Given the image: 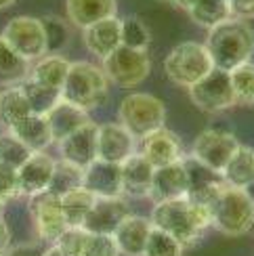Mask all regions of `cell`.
Returning <instances> with one entry per match:
<instances>
[{
  "instance_id": "cell-31",
  "label": "cell",
  "mask_w": 254,
  "mask_h": 256,
  "mask_svg": "<svg viewBox=\"0 0 254 256\" xmlns=\"http://www.w3.org/2000/svg\"><path fill=\"white\" fill-rule=\"evenodd\" d=\"M187 15L192 17L194 24H198L200 28H208V30H212L231 19L227 0H200Z\"/></svg>"
},
{
  "instance_id": "cell-29",
  "label": "cell",
  "mask_w": 254,
  "mask_h": 256,
  "mask_svg": "<svg viewBox=\"0 0 254 256\" xmlns=\"http://www.w3.org/2000/svg\"><path fill=\"white\" fill-rule=\"evenodd\" d=\"M28 116H32V110L21 86H10L0 90V122L6 128L15 126Z\"/></svg>"
},
{
  "instance_id": "cell-11",
  "label": "cell",
  "mask_w": 254,
  "mask_h": 256,
  "mask_svg": "<svg viewBox=\"0 0 254 256\" xmlns=\"http://www.w3.org/2000/svg\"><path fill=\"white\" fill-rule=\"evenodd\" d=\"M30 214L36 225V233L48 246H55L57 240L66 233L68 222L61 210V198L52 196L50 191L30 198Z\"/></svg>"
},
{
  "instance_id": "cell-48",
  "label": "cell",
  "mask_w": 254,
  "mask_h": 256,
  "mask_svg": "<svg viewBox=\"0 0 254 256\" xmlns=\"http://www.w3.org/2000/svg\"><path fill=\"white\" fill-rule=\"evenodd\" d=\"M252 105H254V103H252Z\"/></svg>"
},
{
  "instance_id": "cell-17",
  "label": "cell",
  "mask_w": 254,
  "mask_h": 256,
  "mask_svg": "<svg viewBox=\"0 0 254 256\" xmlns=\"http://www.w3.org/2000/svg\"><path fill=\"white\" fill-rule=\"evenodd\" d=\"M128 214H130V210L124 198H108V200L97 198L82 227L94 233V236H112L116 227Z\"/></svg>"
},
{
  "instance_id": "cell-22",
  "label": "cell",
  "mask_w": 254,
  "mask_h": 256,
  "mask_svg": "<svg viewBox=\"0 0 254 256\" xmlns=\"http://www.w3.org/2000/svg\"><path fill=\"white\" fill-rule=\"evenodd\" d=\"M154 166L136 152L130 156L124 164H120L122 172V194L130 198H150L152 178H154Z\"/></svg>"
},
{
  "instance_id": "cell-24",
  "label": "cell",
  "mask_w": 254,
  "mask_h": 256,
  "mask_svg": "<svg viewBox=\"0 0 254 256\" xmlns=\"http://www.w3.org/2000/svg\"><path fill=\"white\" fill-rule=\"evenodd\" d=\"M8 132L13 134L17 141L24 143L32 154H40L44 152L48 145H52V136H50V128L44 116H28L15 126L8 128Z\"/></svg>"
},
{
  "instance_id": "cell-15",
  "label": "cell",
  "mask_w": 254,
  "mask_h": 256,
  "mask_svg": "<svg viewBox=\"0 0 254 256\" xmlns=\"http://www.w3.org/2000/svg\"><path fill=\"white\" fill-rule=\"evenodd\" d=\"M97 128L99 124L88 122L86 126H82L80 130L70 134L68 138H63L59 145V154L61 160L78 166V168H86L97 160Z\"/></svg>"
},
{
  "instance_id": "cell-9",
  "label": "cell",
  "mask_w": 254,
  "mask_h": 256,
  "mask_svg": "<svg viewBox=\"0 0 254 256\" xmlns=\"http://www.w3.org/2000/svg\"><path fill=\"white\" fill-rule=\"evenodd\" d=\"M240 145L242 143L231 130H225V128H206V130H202L194 138L192 154L189 156L220 174Z\"/></svg>"
},
{
  "instance_id": "cell-8",
  "label": "cell",
  "mask_w": 254,
  "mask_h": 256,
  "mask_svg": "<svg viewBox=\"0 0 254 256\" xmlns=\"http://www.w3.org/2000/svg\"><path fill=\"white\" fill-rule=\"evenodd\" d=\"M101 70L108 82L120 88H132L147 80L152 72V59L147 55V50L118 46L110 57L103 59Z\"/></svg>"
},
{
  "instance_id": "cell-7",
  "label": "cell",
  "mask_w": 254,
  "mask_h": 256,
  "mask_svg": "<svg viewBox=\"0 0 254 256\" xmlns=\"http://www.w3.org/2000/svg\"><path fill=\"white\" fill-rule=\"evenodd\" d=\"M0 36L6 42V46L17 57L28 61L30 66L36 63L38 59H42L44 55H48L44 26H42V19L38 17L21 15V17L8 19Z\"/></svg>"
},
{
  "instance_id": "cell-44",
  "label": "cell",
  "mask_w": 254,
  "mask_h": 256,
  "mask_svg": "<svg viewBox=\"0 0 254 256\" xmlns=\"http://www.w3.org/2000/svg\"><path fill=\"white\" fill-rule=\"evenodd\" d=\"M168 2H170L174 8H181V10H185V13H189L200 0H168Z\"/></svg>"
},
{
  "instance_id": "cell-5",
  "label": "cell",
  "mask_w": 254,
  "mask_h": 256,
  "mask_svg": "<svg viewBox=\"0 0 254 256\" xmlns=\"http://www.w3.org/2000/svg\"><path fill=\"white\" fill-rule=\"evenodd\" d=\"M214 70L212 57L202 42L187 40L176 44L164 59V72L170 82L178 86L192 88L194 84L204 80Z\"/></svg>"
},
{
  "instance_id": "cell-21",
  "label": "cell",
  "mask_w": 254,
  "mask_h": 256,
  "mask_svg": "<svg viewBox=\"0 0 254 256\" xmlns=\"http://www.w3.org/2000/svg\"><path fill=\"white\" fill-rule=\"evenodd\" d=\"M44 118H46L48 128H50L52 143H61L63 138H68L70 134L80 130L82 126L92 122L88 112H84V110H80V108H76V105H72V103L63 101V99L44 116Z\"/></svg>"
},
{
  "instance_id": "cell-13",
  "label": "cell",
  "mask_w": 254,
  "mask_h": 256,
  "mask_svg": "<svg viewBox=\"0 0 254 256\" xmlns=\"http://www.w3.org/2000/svg\"><path fill=\"white\" fill-rule=\"evenodd\" d=\"M139 154L150 162L154 168H164L181 162L183 156V143L176 132L168 130V128H160L152 134L139 141Z\"/></svg>"
},
{
  "instance_id": "cell-18",
  "label": "cell",
  "mask_w": 254,
  "mask_h": 256,
  "mask_svg": "<svg viewBox=\"0 0 254 256\" xmlns=\"http://www.w3.org/2000/svg\"><path fill=\"white\" fill-rule=\"evenodd\" d=\"M82 40H84V46L88 48L90 55H94L97 59L103 61L118 46H122V19L110 17V19L99 21V24L84 28Z\"/></svg>"
},
{
  "instance_id": "cell-35",
  "label": "cell",
  "mask_w": 254,
  "mask_h": 256,
  "mask_svg": "<svg viewBox=\"0 0 254 256\" xmlns=\"http://www.w3.org/2000/svg\"><path fill=\"white\" fill-rule=\"evenodd\" d=\"M92 238L94 233L86 231L84 227H68L66 233L57 240L55 246L68 256H88Z\"/></svg>"
},
{
  "instance_id": "cell-1",
  "label": "cell",
  "mask_w": 254,
  "mask_h": 256,
  "mask_svg": "<svg viewBox=\"0 0 254 256\" xmlns=\"http://www.w3.org/2000/svg\"><path fill=\"white\" fill-rule=\"evenodd\" d=\"M150 220L156 229L172 236L185 248L196 244L208 227H212V214H210V210L187 198L158 202L152 210Z\"/></svg>"
},
{
  "instance_id": "cell-3",
  "label": "cell",
  "mask_w": 254,
  "mask_h": 256,
  "mask_svg": "<svg viewBox=\"0 0 254 256\" xmlns=\"http://www.w3.org/2000/svg\"><path fill=\"white\" fill-rule=\"evenodd\" d=\"M110 82L101 68L88 61H76L70 66L68 78L61 86V99L76 108L90 112L108 101Z\"/></svg>"
},
{
  "instance_id": "cell-20",
  "label": "cell",
  "mask_w": 254,
  "mask_h": 256,
  "mask_svg": "<svg viewBox=\"0 0 254 256\" xmlns=\"http://www.w3.org/2000/svg\"><path fill=\"white\" fill-rule=\"evenodd\" d=\"M189 194V180L183 166V160L176 164L156 168L152 178L150 198L156 202H168V200H181Z\"/></svg>"
},
{
  "instance_id": "cell-41",
  "label": "cell",
  "mask_w": 254,
  "mask_h": 256,
  "mask_svg": "<svg viewBox=\"0 0 254 256\" xmlns=\"http://www.w3.org/2000/svg\"><path fill=\"white\" fill-rule=\"evenodd\" d=\"M231 19L248 21L254 17V0H227Z\"/></svg>"
},
{
  "instance_id": "cell-32",
  "label": "cell",
  "mask_w": 254,
  "mask_h": 256,
  "mask_svg": "<svg viewBox=\"0 0 254 256\" xmlns=\"http://www.w3.org/2000/svg\"><path fill=\"white\" fill-rule=\"evenodd\" d=\"M82 172H84L82 168L66 162V160H59V162H55V170H52V176H50L46 191L61 198V196L70 194V191L82 187Z\"/></svg>"
},
{
  "instance_id": "cell-40",
  "label": "cell",
  "mask_w": 254,
  "mask_h": 256,
  "mask_svg": "<svg viewBox=\"0 0 254 256\" xmlns=\"http://www.w3.org/2000/svg\"><path fill=\"white\" fill-rule=\"evenodd\" d=\"M88 256H120V252L116 248L112 236H94Z\"/></svg>"
},
{
  "instance_id": "cell-34",
  "label": "cell",
  "mask_w": 254,
  "mask_h": 256,
  "mask_svg": "<svg viewBox=\"0 0 254 256\" xmlns=\"http://www.w3.org/2000/svg\"><path fill=\"white\" fill-rule=\"evenodd\" d=\"M229 80L236 94V103L252 105L254 103V63L248 61L244 66L236 68L234 72H229Z\"/></svg>"
},
{
  "instance_id": "cell-38",
  "label": "cell",
  "mask_w": 254,
  "mask_h": 256,
  "mask_svg": "<svg viewBox=\"0 0 254 256\" xmlns=\"http://www.w3.org/2000/svg\"><path fill=\"white\" fill-rule=\"evenodd\" d=\"M42 26H44L48 55H59V50L68 44V38H70L66 21L59 19V17H44L42 19Z\"/></svg>"
},
{
  "instance_id": "cell-6",
  "label": "cell",
  "mask_w": 254,
  "mask_h": 256,
  "mask_svg": "<svg viewBox=\"0 0 254 256\" xmlns=\"http://www.w3.org/2000/svg\"><path fill=\"white\" fill-rule=\"evenodd\" d=\"M118 120L136 141L166 124V105L150 92H130L120 101Z\"/></svg>"
},
{
  "instance_id": "cell-19",
  "label": "cell",
  "mask_w": 254,
  "mask_h": 256,
  "mask_svg": "<svg viewBox=\"0 0 254 256\" xmlns=\"http://www.w3.org/2000/svg\"><path fill=\"white\" fill-rule=\"evenodd\" d=\"M55 162L48 154L40 152V154H32L26 164L17 170L19 174V187H21V196L34 198L38 194H44L48 189L52 170H55Z\"/></svg>"
},
{
  "instance_id": "cell-45",
  "label": "cell",
  "mask_w": 254,
  "mask_h": 256,
  "mask_svg": "<svg viewBox=\"0 0 254 256\" xmlns=\"http://www.w3.org/2000/svg\"><path fill=\"white\" fill-rule=\"evenodd\" d=\"M42 256H68V254L61 252L57 246H48L46 250H42Z\"/></svg>"
},
{
  "instance_id": "cell-33",
  "label": "cell",
  "mask_w": 254,
  "mask_h": 256,
  "mask_svg": "<svg viewBox=\"0 0 254 256\" xmlns=\"http://www.w3.org/2000/svg\"><path fill=\"white\" fill-rule=\"evenodd\" d=\"M152 42L150 28L145 21L136 15H128L122 19V46L134 48V50H147Z\"/></svg>"
},
{
  "instance_id": "cell-26",
  "label": "cell",
  "mask_w": 254,
  "mask_h": 256,
  "mask_svg": "<svg viewBox=\"0 0 254 256\" xmlns=\"http://www.w3.org/2000/svg\"><path fill=\"white\" fill-rule=\"evenodd\" d=\"M72 63L63 55H44L38 59L36 63H32L30 68V80H34L38 84H44L48 88L61 90L63 82L68 78Z\"/></svg>"
},
{
  "instance_id": "cell-12",
  "label": "cell",
  "mask_w": 254,
  "mask_h": 256,
  "mask_svg": "<svg viewBox=\"0 0 254 256\" xmlns=\"http://www.w3.org/2000/svg\"><path fill=\"white\" fill-rule=\"evenodd\" d=\"M139 152V141L120 122H105L97 128V160L110 164H124Z\"/></svg>"
},
{
  "instance_id": "cell-10",
  "label": "cell",
  "mask_w": 254,
  "mask_h": 256,
  "mask_svg": "<svg viewBox=\"0 0 254 256\" xmlns=\"http://www.w3.org/2000/svg\"><path fill=\"white\" fill-rule=\"evenodd\" d=\"M189 99L194 101L198 110L206 114H220L238 105L234 88H231L229 74L220 70H212L204 80L194 84L189 88Z\"/></svg>"
},
{
  "instance_id": "cell-14",
  "label": "cell",
  "mask_w": 254,
  "mask_h": 256,
  "mask_svg": "<svg viewBox=\"0 0 254 256\" xmlns=\"http://www.w3.org/2000/svg\"><path fill=\"white\" fill-rule=\"evenodd\" d=\"M82 187L90 191L94 198L108 200V198H122V172L118 164L101 162L94 160L90 166L82 172Z\"/></svg>"
},
{
  "instance_id": "cell-2",
  "label": "cell",
  "mask_w": 254,
  "mask_h": 256,
  "mask_svg": "<svg viewBox=\"0 0 254 256\" xmlns=\"http://www.w3.org/2000/svg\"><path fill=\"white\" fill-rule=\"evenodd\" d=\"M212 57L214 70L234 72L236 68L252 61L254 55V30L248 21L229 19L208 32L206 44Z\"/></svg>"
},
{
  "instance_id": "cell-28",
  "label": "cell",
  "mask_w": 254,
  "mask_h": 256,
  "mask_svg": "<svg viewBox=\"0 0 254 256\" xmlns=\"http://www.w3.org/2000/svg\"><path fill=\"white\" fill-rule=\"evenodd\" d=\"M94 200L97 198L84 187H78V189L70 191V194L61 196V210H63V216H66L68 227H82L84 225L88 212L94 206Z\"/></svg>"
},
{
  "instance_id": "cell-25",
  "label": "cell",
  "mask_w": 254,
  "mask_h": 256,
  "mask_svg": "<svg viewBox=\"0 0 254 256\" xmlns=\"http://www.w3.org/2000/svg\"><path fill=\"white\" fill-rule=\"evenodd\" d=\"M225 185L238 187V189H248L254 185V149L240 145L234 158L229 160V164L220 172Z\"/></svg>"
},
{
  "instance_id": "cell-36",
  "label": "cell",
  "mask_w": 254,
  "mask_h": 256,
  "mask_svg": "<svg viewBox=\"0 0 254 256\" xmlns=\"http://www.w3.org/2000/svg\"><path fill=\"white\" fill-rule=\"evenodd\" d=\"M183 254H185V246L181 242H176L172 236H168V233L156 227L152 229L143 256H183Z\"/></svg>"
},
{
  "instance_id": "cell-27",
  "label": "cell",
  "mask_w": 254,
  "mask_h": 256,
  "mask_svg": "<svg viewBox=\"0 0 254 256\" xmlns=\"http://www.w3.org/2000/svg\"><path fill=\"white\" fill-rule=\"evenodd\" d=\"M30 63L17 57L0 36V86L10 88L24 84L30 78Z\"/></svg>"
},
{
  "instance_id": "cell-39",
  "label": "cell",
  "mask_w": 254,
  "mask_h": 256,
  "mask_svg": "<svg viewBox=\"0 0 254 256\" xmlns=\"http://www.w3.org/2000/svg\"><path fill=\"white\" fill-rule=\"evenodd\" d=\"M21 196V187H19V174L15 168L2 166L0 164V200L10 202Z\"/></svg>"
},
{
  "instance_id": "cell-37",
  "label": "cell",
  "mask_w": 254,
  "mask_h": 256,
  "mask_svg": "<svg viewBox=\"0 0 254 256\" xmlns=\"http://www.w3.org/2000/svg\"><path fill=\"white\" fill-rule=\"evenodd\" d=\"M30 156H32L30 149L21 141H17L10 132L0 134V164L2 166H10V168L19 170Z\"/></svg>"
},
{
  "instance_id": "cell-4",
  "label": "cell",
  "mask_w": 254,
  "mask_h": 256,
  "mask_svg": "<svg viewBox=\"0 0 254 256\" xmlns=\"http://www.w3.org/2000/svg\"><path fill=\"white\" fill-rule=\"evenodd\" d=\"M210 214H212V227L223 236H246L254 227V198L246 189L223 185L210 208Z\"/></svg>"
},
{
  "instance_id": "cell-30",
  "label": "cell",
  "mask_w": 254,
  "mask_h": 256,
  "mask_svg": "<svg viewBox=\"0 0 254 256\" xmlns=\"http://www.w3.org/2000/svg\"><path fill=\"white\" fill-rule=\"evenodd\" d=\"M21 90H24L26 99L30 103V110L34 116H46L55 105L61 101V90L48 88L44 84H38L34 80H26L24 84H19Z\"/></svg>"
},
{
  "instance_id": "cell-46",
  "label": "cell",
  "mask_w": 254,
  "mask_h": 256,
  "mask_svg": "<svg viewBox=\"0 0 254 256\" xmlns=\"http://www.w3.org/2000/svg\"><path fill=\"white\" fill-rule=\"evenodd\" d=\"M17 2V0H0V10H6V8H10Z\"/></svg>"
},
{
  "instance_id": "cell-16",
  "label": "cell",
  "mask_w": 254,
  "mask_h": 256,
  "mask_svg": "<svg viewBox=\"0 0 254 256\" xmlns=\"http://www.w3.org/2000/svg\"><path fill=\"white\" fill-rule=\"evenodd\" d=\"M152 229H154V225H152L150 218L132 214L130 212V214L116 227V231L112 233V240H114L116 248H118L120 254H124V256H143Z\"/></svg>"
},
{
  "instance_id": "cell-47",
  "label": "cell",
  "mask_w": 254,
  "mask_h": 256,
  "mask_svg": "<svg viewBox=\"0 0 254 256\" xmlns=\"http://www.w3.org/2000/svg\"><path fill=\"white\" fill-rule=\"evenodd\" d=\"M4 206H6V204H4L2 200H0V216H2V212H4Z\"/></svg>"
},
{
  "instance_id": "cell-43",
  "label": "cell",
  "mask_w": 254,
  "mask_h": 256,
  "mask_svg": "<svg viewBox=\"0 0 254 256\" xmlns=\"http://www.w3.org/2000/svg\"><path fill=\"white\" fill-rule=\"evenodd\" d=\"M10 248V229L4 222V218L0 216V254H4Z\"/></svg>"
},
{
  "instance_id": "cell-42",
  "label": "cell",
  "mask_w": 254,
  "mask_h": 256,
  "mask_svg": "<svg viewBox=\"0 0 254 256\" xmlns=\"http://www.w3.org/2000/svg\"><path fill=\"white\" fill-rule=\"evenodd\" d=\"M2 256H42V250L32 244H19L15 248H8Z\"/></svg>"
},
{
  "instance_id": "cell-23",
  "label": "cell",
  "mask_w": 254,
  "mask_h": 256,
  "mask_svg": "<svg viewBox=\"0 0 254 256\" xmlns=\"http://www.w3.org/2000/svg\"><path fill=\"white\" fill-rule=\"evenodd\" d=\"M66 13L72 26L84 30L103 19L116 17L118 0H66Z\"/></svg>"
}]
</instances>
